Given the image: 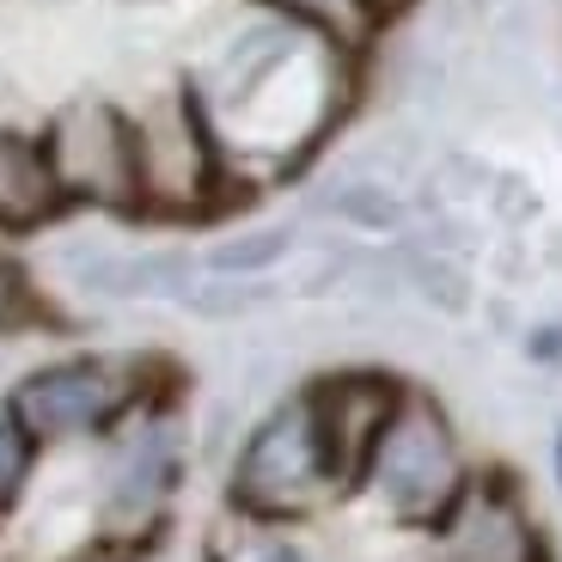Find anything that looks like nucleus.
<instances>
[{
    "instance_id": "nucleus-16",
    "label": "nucleus",
    "mask_w": 562,
    "mask_h": 562,
    "mask_svg": "<svg viewBox=\"0 0 562 562\" xmlns=\"http://www.w3.org/2000/svg\"><path fill=\"white\" fill-rule=\"evenodd\" d=\"M557 7H562V0H557Z\"/></svg>"
},
{
    "instance_id": "nucleus-13",
    "label": "nucleus",
    "mask_w": 562,
    "mask_h": 562,
    "mask_svg": "<svg viewBox=\"0 0 562 562\" xmlns=\"http://www.w3.org/2000/svg\"><path fill=\"white\" fill-rule=\"evenodd\" d=\"M31 464H37V440H31L25 428L7 416V409H0V507H7L19 490H25Z\"/></svg>"
},
{
    "instance_id": "nucleus-9",
    "label": "nucleus",
    "mask_w": 562,
    "mask_h": 562,
    "mask_svg": "<svg viewBox=\"0 0 562 562\" xmlns=\"http://www.w3.org/2000/svg\"><path fill=\"white\" fill-rule=\"evenodd\" d=\"M68 209L49 178V159H43L37 135H19V128H0V233H31V226L56 221Z\"/></svg>"
},
{
    "instance_id": "nucleus-5",
    "label": "nucleus",
    "mask_w": 562,
    "mask_h": 562,
    "mask_svg": "<svg viewBox=\"0 0 562 562\" xmlns=\"http://www.w3.org/2000/svg\"><path fill=\"white\" fill-rule=\"evenodd\" d=\"M135 171H140V214H166V221L209 214L221 202V190L233 183L190 86L159 92L135 116Z\"/></svg>"
},
{
    "instance_id": "nucleus-12",
    "label": "nucleus",
    "mask_w": 562,
    "mask_h": 562,
    "mask_svg": "<svg viewBox=\"0 0 562 562\" xmlns=\"http://www.w3.org/2000/svg\"><path fill=\"white\" fill-rule=\"evenodd\" d=\"M209 562H306V550H300L294 538H281L276 526L245 520L233 538H221V544H214Z\"/></svg>"
},
{
    "instance_id": "nucleus-3",
    "label": "nucleus",
    "mask_w": 562,
    "mask_h": 562,
    "mask_svg": "<svg viewBox=\"0 0 562 562\" xmlns=\"http://www.w3.org/2000/svg\"><path fill=\"white\" fill-rule=\"evenodd\" d=\"M147 404H154V361L140 355H61V361L31 367L7 392V416L37 447L111 435L116 422Z\"/></svg>"
},
{
    "instance_id": "nucleus-14",
    "label": "nucleus",
    "mask_w": 562,
    "mask_h": 562,
    "mask_svg": "<svg viewBox=\"0 0 562 562\" xmlns=\"http://www.w3.org/2000/svg\"><path fill=\"white\" fill-rule=\"evenodd\" d=\"M550 477H557V495H562V422H557V440H550Z\"/></svg>"
},
{
    "instance_id": "nucleus-1",
    "label": "nucleus",
    "mask_w": 562,
    "mask_h": 562,
    "mask_svg": "<svg viewBox=\"0 0 562 562\" xmlns=\"http://www.w3.org/2000/svg\"><path fill=\"white\" fill-rule=\"evenodd\" d=\"M190 92L226 178H281L337 128L349 104V49L263 13V25L239 31Z\"/></svg>"
},
{
    "instance_id": "nucleus-10",
    "label": "nucleus",
    "mask_w": 562,
    "mask_h": 562,
    "mask_svg": "<svg viewBox=\"0 0 562 562\" xmlns=\"http://www.w3.org/2000/svg\"><path fill=\"white\" fill-rule=\"evenodd\" d=\"M171 483H178V447H171L166 428H147V435L123 452V464H116L111 507L116 514H135V520H154L159 507H166Z\"/></svg>"
},
{
    "instance_id": "nucleus-8",
    "label": "nucleus",
    "mask_w": 562,
    "mask_h": 562,
    "mask_svg": "<svg viewBox=\"0 0 562 562\" xmlns=\"http://www.w3.org/2000/svg\"><path fill=\"white\" fill-rule=\"evenodd\" d=\"M435 532L447 562H550L538 520L502 477H471Z\"/></svg>"
},
{
    "instance_id": "nucleus-7",
    "label": "nucleus",
    "mask_w": 562,
    "mask_h": 562,
    "mask_svg": "<svg viewBox=\"0 0 562 562\" xmlns=\"http://www.w3.org/2000/svg\"><path fill=\"white\" fill-rule=\"evenodd\" d=\"M397 397H404V385H397L392 373H373V367H342V373H324V380L306 385L312 422H318L324 452H330V464H337L342 490H361L367 459H373V447H380Z\"/></svg>"
},
{
    "instance_id": "nucleus-6",
    "label": "nucleus",
    "mask_w": 562,
    "mask_h": 562,
    "mask_svg": "<svg viewBox=\"0 0 562 562\" xmlns=\"http://www.w3.org/2000/svg\"><path fill=\"white\" fill-rule=\"evenodd\" d=\"M43 159L68 209L140 214V171H135V116L111 99H74L43 123Z\"/></svg>"
},
{
    "instance_id": "nucleus-15",
    "label": "nucleus",
    "mask_w": 562,
    "mask_h": 562,
    "mask_svg": "<svg viewBox=\"0 0 562 562\" xmlns=\"http://www.w3.org/2000/svg\"><path fill=\"white\" fill-rule=\"evenodd\" d=\"M404 7H409V0H373V13H380V19H392V13H404Z\"/></svg>"
},
{
    "instance_id": "nucleus-2",
    "label": "nucleus",
    "mask_w": 562,
    "mask_h": 562,
    "mask_svg": "<svg viewBox=\"0 0 562 562\" xmlns=\"http://www.w3.org/2000/svg\"><path fill=\"white\" fill-rule=\"evenodd\" d=\"M337 495H349V490H342L337 464L324 452L306 392L281 397L245 435L239 459H233V477H226L233 514L239 520H263V526H288V520H306V514L330 507Z\"/></svg>"
},
{
    "instance_id": "nucleus-11",
    "label": "nucleus",
    "mask_w": 562,
    "mask_h": 562,
    "mask_svg": "<svg viewBox=\"0 0 562 562\" xmlns=\"http://www.w3.org/2000/svg\"><path fill=\"white\" fill-rule=\"evenodd\" d=\"M263 13L288 19V25L300 31H318V37H330L337 49H367L373 43V31L385 25L380 13H373V0H257Z\"/></svg>"
},
{
    "instance_id": "nucleus-4",
    "label": "nucleus",
    "mask_w": 562,
    "mask_h": 562,
    "mask_svg": "<svg viewBox=\"0 0 562 562\" xmlns=\"http://www.w3.org/2000/svg\"><path fill=\"white\" fill-rule=\"evenodd\" d=\"M464 483H471V464H464L452 416L428 392H409L404 385V397H397L392 422H385L380 447H373V459H367L361 490L380 495L392 520L440 526L452 514V502L464 495Z\"/></svg>"
}]
</instances>
